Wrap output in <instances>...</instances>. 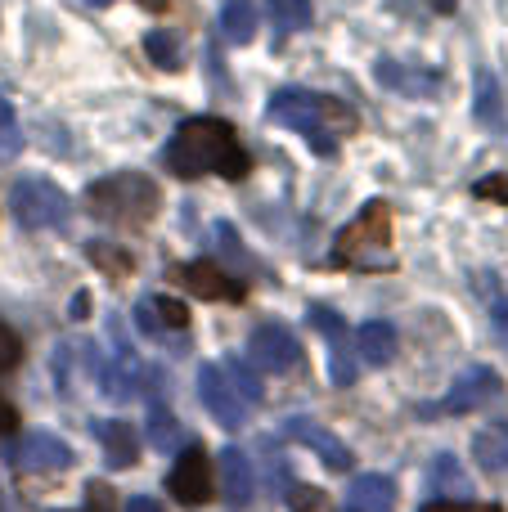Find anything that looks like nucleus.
Listing matches in <instances>:
<instances>
[{
	"label": "nucleus",
	"mask_w": 508,
	"mask_h": 512,
	"mask_svg": "<svg viewBox=\"0 0 508 512\" xmlns=\"http://www.w3.org/2000/svg\"><path fill=\"white\" fill-rule=\"evenodd\" d=\"M162 162H167V171L180 180H198V176L243 180L252 171L248 149L239 144L234 126L221 122V117H189V122L171 135Z\"/></svg>",
	"instance_id": "f257e3e1"
},
{
	"label": "nucleus",
	"mask_w": 508,
	"mask_h": 512,
	"mask_svg": "<svg viewBox=\"0 0 508 512\" xmlns=\"http://www.w3.org/2000/svg\"><path fill=\"white\" fill-rule=\"evenodd\" d=\"M270 117H275L279 126H288V131L306 135L315 153H333L338 135H356V126H360L356 108H347L342 99H333V95L302 90V86L279 90V95L270 99Z\"/></svg>",
	"instance_id": "f03ea898"
},
{
	"label": "nucleus",
	"mask_w": 508,
	"mask_h": 512,
	"mask_svg": "<svg viewBox=\"0 0 508 512\" xmlns=\"http://www.w3.org/2000/svg\"><path fill=\"white\" fill-rule=\"evenodd\" d=\"M86 212L104 225H122V230H140L158 216L162 207V189L153 185L140 171H117V176H104L86 189Z\"/></svg>",
	"instance_id": "7ed1b4c3"
},
{
	"label": "nucleus",
	"mask_w": 508,
	"mask_h": 512,
	"mask_svg": "<svg viewBox=\"0 0 508 512\" xmlns=\"http://www.w3.org/2000/svg\"><path fill=\"white\" fill-rule=\"evenodd\" d=\"M338 270H392V212L387 203H369L347 230L338 234V248L329 256Z\"/></svg>",
	"instance_id": "20e7f679"
},
{
	"label": "nucleus",
	"mask_w": 508,
	"mask_h": 512,
	"mask_svg": "<svg viewBox=\"0 0 508 512\" xmlns=\"http://www.w3.org/2000/svg\"><path fill=\"white\" fill-rule=\"evenodd\" d=\"M9 212L23 230H63L72 221V198L50 180H18L9 194Z\"/></svg>",
	"instance_id": "39448f33"
},
{
	"label": "nucleus",
	"mask_w": 508,
	"mask_h": 512,
	"mask_svg": "<svg viewBox=\"0 0 508 512\" xmlns=\"http://www.w3.org/2000/svg\"><path fill=\"white\" fill-rule=\"evenodd\" d=\"M171 283H180L185 292L207 301H243L248 297V283L234 279L225 265L216 261H189V265H171Z\"/></svg>",
	"instance_id": "423d86ee"
},
{
	"label": "nucleus",
	"mask_w": 508,
	"mask_h": 512,
	"mask_svg": "<svg viewBox=\"0 0 508 512\" xmlns=\"http://www.w3.org/2000/svg\"><path fill=\"white\" fill-rule=\"evenodd\" d=\"M167 490L180 499V504H189V508L212 504V495H216V472H212V459H207V454L198 450V445L180 450L176 468H171V477H167Z\"/></svg>",
	"instance_id": "0eeeda50"
},
{
	"label": "nucleus",
	"mask_w": 508,
	"mask_h": 512,
	"mask_svg": "<svg viewBox=\"0 0 508 512\" xmlns=\"http://www.w3.org/2000/svg\"><path fill=\"white\" fill-rule=\"evenodd\" d=\"M252 364H261L266 373H293L302 369V342L293 337V328L284 324H257L248 337Z\"/></svg>",
	"instance_id": "6e6552de"
},
{
	"label": "nucleus",
	"mask_w": 508,
	"mask_h": 512,
	"mask_svg": "<svg viewBox=\"0 0 508 512\" xmlns=\"http://www.w3.org/2000/svg\"><path fill=\"white\" fill-rule=\"evenodd\" d=\"M5 459L14 463L18 472H63V468H72V450L54 432L18 436V441H9Z\"/></svg>",
	"instance_id": "1a4fd4ad"
},
{
	"label": "nucleus",
	"mask_w": 508,
	"mask_h": 512,
	"mask_svg": "<svg viewBox=\"0 0 508 512\" xmlns=\"http://www.w3.org/2000/svg\"><path fill=\"white\" fill-rule=\"evenodd\" d=\"M198 396H203L207 414L221 427H230V432H239V427L248 423V405H243V396L230 387L221 364H203V369H198Z\"/></svg>",
	"instance_id": "9d476101"
},
{
	"label": "nucleus",
	"mask_w": 508,
	"mask_h": 512,
	"mask_svg": "<svg viewBox=\"0 0 508 512\" xmlns=\"http://www.w3.org/2000/svg\"><path fill=\"white\" fill-rule=\"evenodd\" d=\"M500 391H504L500 373L486 369V364H473V369L459 373L455 387L446 391V400H441V414H473V409L491 405V400L500 396Z\"/></svg>",
	"instance_id": "9b49d317"
},
{
	"label": "nucleus",
	"mask_w": 508,
	"mask_h": 512,
	"mask_svg": "<svg viewBox=\"0 0 508 512\" xmlns=\"http://www.w3.org/2000/svg\"><path fill=\"white\" fill-rule=\"evenodd\" d=\"M284 436H288V441H297V445H306V450H315L324 468H333V472H347L351 468V450L329 432V427L315 423V418H288Z\"/></svg>",
	"instance_id": "f8f14e48"
},
{
	"label": "nucleus",
	"mask_w": 508,
	"mask_h": 512,
	"mask_svg": "<svg viewBox=\"0 0 508 512\" xmlns=\"http://www.w3.org/2000/svg\"><path fill=\"white\" fill-rule=\"evenodd\" d=\"M212 472L221 477L225 504H230V508H248V504H252V495H257V472H252L248 454L230 445V450H221V459H216Z\"/></svg>",
	"instance_id": "ddd939ff"
},
{
	"label": "nucleus",
	"mask_w": 508,
	"mask_h": 512,
	"mask_svg": "<svg viewBox=\"0 0 508 512\" xmlns=\"http://www.w3.org/2000/svg\"><path fill=\"white\" fill-rule=\"evenodd\" d=\"M149 378H153V373L144 369V364L135 360L131 346L122 342V346L113 351V360H108V369H104V378H99V382H104V396H108V400H135V396H140V387H144Z\"/></svg>",
	"instance_id": "4468645a"
},
{
	"label": "nucleus",
	"mask_w": 508,
	"mask_h": 512,
	"mask_svg": "<svg viewBox=\"0 0 508 512\" xmlns=\"http://www.w3.org/2000/svg\"><path fill=\"white\" fill-rule=\"evenodd\" d=\"M374 77L383 81L387 90H401V95H410V99H432V95L441 90V77H437V72L405 68V63H396V59H378Z\"/></svg>",
	"instance_id": "2eb2a0df"
},
{
	"label": "nucleus",
	"mask_w": 508,
	"mask_h": 512,
	"mask_svg": "<svg viewBox=\"0 0 508 512\" xmlns=\"http://www.w3.org/2000/svg\"><path fill=\"white\" fill-rule=\"evenodd\" d=\"M95 436H99V445H104L113 468H135V459H140V432H135L131 423L104 418V423H95Z\"/></svg>",
	"instance_id": "dca6fc26"
},
{
	"label": "nucleus",
	"mask_w": 508,
	"mask_h": 512,
	"mask_svg": "<svg viewBox=\"0 0 508 512\" xmlns=\"http://www.w3.org/2000/svg\"><path fill=\"white\" fill-rule=\"evenodd\" d=\"M396 508V486L383 472H365L351 481L347 490V512H392Z\"/></svg>",
	"instance_id": "f3484780"
},
{
	"label": "nucleus",
	"mask_w": 508,
	"mask_h": 512,
	"mask_svg": "<svg viewBox=\"0 0 508 512\" xmlns=\"http://www.w3.org/2000/svg\"><path fill=\"white\" fill-rule=\"evenodd\" d=\"M396 346H401V337H396V328L387 324V319H369V324H360L356 355L365 364H392L396 360Z\"/></svg>",
	"instance_id": "a211bd4d"
},
{
	"label": "nucleus",
	"mask_w": 508,
	"mask_h": 512,
	"mask_svg": "<svg viewBox=\"0 0 508 512\" xmlns=\"http://www.w3.org/2000/svg\"><path fill=\"white\" fill-rule=\"evenodd\" d=\"M473 459L482 472H504L508 468V423H486L473 436Z\"/></svg>",
	"instance_id": "6ab92c4d"
},
{
	"label": "nucleus",
	"mask_w": 508,
	"mask_h": 512,
	"mask_svg": "<svg viewBox=\"0 0 508 512\" xmlns=\"http://www.w3.org/2000/svg\"><path fill=\"white\" fill-rule=\"evenodd\" d=\"M221 36L230 45H248L257 36V5L252 0H225L221 9Z\"/></svg>",
	"instance_id": "aec40b11"
},
{
	"label": "nucleus",
	"mask_w": 508,
	"mask_h": 512,
	"mask_svg": "<svg viewBox=\"0 0 508 512\" xmlns=\"http://www.w3.org/2000/svg\"><path fill=\"white\" fill-rule=\"evenodd\" d=\"M473 117L491 131H504V99H500V81L491 72H477V95H473Z\"/></svg>",
	"instance_id": "412c9836"
},
{
	"label": "nucleus",
	"mask_w": 508,
	"mask_h": 512,
	"mask_svg": "<svg viewBox=\"0 0 508 512\" xmlns=\"http://www.w3.org/2000/svg\"><path fill=\"white\" fill-rule=\"evenodd\" d=\"M428 486H432V495H468V477L455 454H437V459H432Z\"/></svg>",
	"instance_id": "4be33fe9"
},
{
	"label": "nucleus",
	"mask_w": 508,
	"mask_h": 512,
	"mask_svg": "<svg viewBox=\"0 0 508 512\" xmlns=\"http://www.w3.org/2000/svg\"><path fill=\"white\" fill-rule=\"evenodd\" d=\"M149 445L153 450H180V445H185V427L171 418L167 405L149 409Z\"/></svg>",
	"instance_id": "5701e85b"
},
{
	"label": "nucleus",
	"mask_w": 508,
	"mask_h": 512,
	"mask_svg": "<svg viewBox=\"0 0 508 512\" xmlns=\"http://www.w3.org/2000/svg\"><path fill=\"white\" fill-rule=\"evenodd\" d=\"M144 54H149V63H158L162 72H176L180 68V41H176V32H167V27L149 32V36H144Z\"/></svg>",
	"instance_id": "b1692460"
},
{
	"label": "nucleus",
	"mask_w": 508,
	"mask_h": 512,
	"mask_svg": "<svg viewBox=\"0 0 508 512\" xmlns=\"http://www.w3.org/2000/svg\"><path fill=\"white\" fill-rule=\"evenodd\" d=\"M270 18H275L279 32H302L311 27V0H266Z\"/></svg>",
	"instance_id": "393cba45"
},
{
	"label": "nucleus",
	"mask_w": 508,
	"mask_h": 512,
	"mask_svg": "<svg viewBox=\"0 0 508 512\" xmlns=\"http://www.w3.org/2000/svg\"><path fill=\"white\" fill-rule=\"evenodd\" d=\"M221 369H225V378H230V387L243 396V405H261V378L239 360V355H230Z\"/></svg>",
	"instance_id": "a878e982"
},
{
	"label": "nucleus",
	"mask_w": 508,
	"mask_h": 512,
	"mask_svg": "<svg viewBox=\"0 0 508 512\" xmlns=\"http://www.w3.org/2000/svg\"><path fill=\"white\" fill-rule=\"evenodd\" d=\"M329 378H333V387H351L356 382V360L347 351V333L329 337Z\"/></svg>",
	"instance_id": "bb28decb"
},
{
	"label": "nucleus",
	"mask_w": 508,
	"mask_h": 512,
	"mask_svg": "<svg viewBox=\"0 0 508 512\" xmlns=\"http://www.w3.org/2000/svg\"><path fill=\"white\" fill-rule=\"evenodd\" d=\"M23 149V131H18V113L5 95H0V158H14Z\"/></svg>",
	"instance_id": "cd10ccee"
},
{
	"label": "nucleus",
	"mask_w": 508,
	"mask_h": 512,
	"mask_svg": "<svg viewBox=\"0 0 508 512\" xmlns=\"http://www.w3.org/2000/svg\"><path fill=\"white\" fill-rule=\"evenodd\" d=\"M86 252H90V261H95L99 270H108V274H113V279H126V274H131V265H135L126 252H117V248L108 252V243H90Z\"/></svg>",
	"instance_id": "c85d7f7f"
},
{
	"label": "nucleus",
	"mask_w": 508,
	"mask_h": 512,
	"mask_svg": "<svg viewBox=\"0 0 508 512\" xmlns=\"http://www.w3.org/2000/svg\"><path fill=\"white\" fill-rule=\"evenodd\" d=\"M284 499H288V508H293V512H320L324 508L320 490H315V486H297V481L284 490Z\"/></svg>",
	"instance_id": "c756f323"
},
{
	"label": "nucleus",
	"mask_w": 508,
	"mask_h": 512,
	"mask_svg": "<svg viewBox=\"0 0 508 512\" xmlns=\"http://www.w3.org/2000/svg\"><path fill=\"white\" fill-rule=\"evenodd\" d=\"M18 360H23V342H18V333H9V328L0 324V373L14 369Z\"/></svg>",
	"instance_id": "7c9ffc66"
},
{
	"label": "nucleus",
	"mask_w": 508,
	"mask_h": 512,
	"mask_svg": "<svg viewBox=\"0 0 508 512\" xmlns=\"http://www.w3.org/2000/svg\"><path fill=\"white\" fill-rule=\"evenodd\" d=\"M311 324L320 328L324 337H333V333H347V324H342V315H338V310H329V306H311Z\"/></svg>",
	"instance_id": "2f4dec72"
},
{
	"label": "nucleus",
	"mask_w": 508,
	"mask_h": 512,
	"mask_svg": "<svg viewBox=\"0 0 508 512\" xmlns=\"http://www.w3.org/2000/svg\"><path fill=\"white\" fill-rule=\"evenodd\" d=\"M81 512H113V490L104 481H90L86 486V508Z\"/></svg>",
	"instance_id": "473e14b6"
},
{
	"label": "nucleus",
	"mask_w": 508,
	"mask_h": 512,
	"mask_svg": "<svg viewBox=\"0 0 508 512\" xmlns=\"http://www.w3.org/2000/svg\"><path fill=\"white\" fill-rule=\"evenodd\" d=\"M477 198H495V203H504L508 207V176H495V180H477V189H473Z\"/></svg>",
	"instance_id": "72a5a7b5"
},
{
	"label": "nucleus",
	"mask_w": 508,
	"mask_h": 512,
	"mask_svg": "<svg viewBox=\"0 0 508 512\" xmlns=\"http://www.w3.org/2000/svg\"><path fill=\"white\" fill-rule=\"evenodd\" d=\"M491 324H495V337L508 346V301H495L491 306Z\"/></svg>",
	"instance_id": "f704fd0d"
},
{
	"label": "nucleus",
	"mask_w": 508,
	"mask_h": 512,
	"mask_svg": "<svg viewBox=\"0 0 508 512\" xmlns=\"http://www.w3.org/2000/svg\"><path fill=\"white\" fill-rule=\"evenodd\" d=\"M423 512H504V508H495V504H432Z\"/></svg>",
	"instance_id": "c9c22d12"
},
{
	"label": "nucleus",
	"mask_w": 508,
	"mask_h": 512,
	"mask_svg": "<svg viewBox=\"0 0 508 512\" xmlns=\"http://www.w3.org/2000/svg\"><path fill=\"white\" fill-rule=\"evenodd\" d=\"M126 512H162L158 499H149V495H135L131 504H126Z\"/></svg>",
	"instance_id": "e433bc0d"
},
{
	"label": "nucleus",
	"mask_w": 508,
	"mask_h": 512,
	"mask_svg": "<svg viewBox=\"0 0 508 512\" xmlns=\"http://www.w3.org/2000/svg\"><path fill=\"white\" fill-rule=\"evenodd\" d=\"M14 423H18V414L5 405V400H0V432H14Z\"/></svg>",
	"instance_id": "4c0bfd02"
},
{
	"label": "nucleus",
	"mask_w": 508,
	"mask_h": 512,
	"mask_svg": "<svg viewBox=\"0 0 508 512\" xmlns=\"http://www.w3.org/2000/svg\"><path fill=\"white\" fill-rule=\"evenodd\" d=\"M86 310H90V297L77 292V297H72V319H86Z\"/></svg>",
	"instance_id": "58836bf2"
},
{
	"label": "nucleus",
	"mask_w": 508,
	"mask_h": 512,
	"mask_svg": "<svg viewBox=\"0 0 508 512\" xmlns=\"http://www.w3.org/2000/svg\"><path fill=\"white\" fill-rule=\"evenodd\" d=\"M428 5L437 9V14H455V5H459V0H428Z\"/></svg>",
	"instance_id": "ea45409f"
},
{
	"label": "nucleus",
	"mask_w": 508,
	"mask_h": 512,
	"mask_svg": "<svg viewBox=\"0 0 508 512\" xmlns=\"http://www.w3.org/2000/svg\"><path fill=\"white\" fill-rule=\"evenodd\" d=\"M90 5H108V0H90ZM144 9H167V0H140Z\"/></svg>",
	"instance_id": "a19ab883"
},
{
	"label": "nucleus",
	"mask_w": 508,
	"mask_h": 512,
	"mask_svg": "<svg viewBox=\"0 0 508 512\" xmlns=\"http://www.w3.org/2000/svg\"><path fill=\"white\" fill-rule=\"evenodd\" d=\"M0 512H14V504L5 499V490H0Z\"/></svg>",
	"instance_id": "79ce46f5"
}]
</instances>
